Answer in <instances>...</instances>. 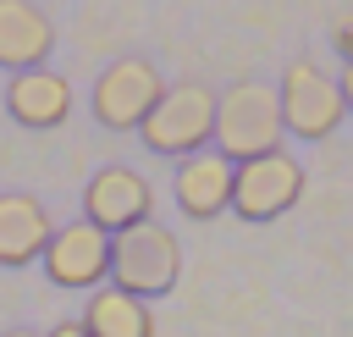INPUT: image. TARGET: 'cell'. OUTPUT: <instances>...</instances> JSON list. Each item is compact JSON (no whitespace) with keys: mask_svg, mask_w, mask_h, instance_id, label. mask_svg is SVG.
<instances>
[{"mask_svg":"<svg viewBox=\"0 0 353 337\" xmlns=\"http://www.w3.org/2000/svg\"><path fill=\"white\" fill-rule=\"evenodd\" d=\"M287 138V122H281V94L270 83H232L226 94H215V149L237 166V160H254V155H270L281 149Z\"/></svg>","mask_w":353,"mask_h":337,"instance_id":"cell-1","label":"cell"},{"mask_svg":"<svg viewBox=\"0 0 353 337\" xmlns=\"http://www.w3.org/2000/svg\"><path fill=\"white\" fill-rule=\"evenodd\" d=\"M182 276V243L171 227H160L154 215L138 227L110 232V282L138 293V298H165Z\"/></svg>","mask_w":353,"mask_h":337,"instance_id":"cell-2","label":"cell"},{"mask_svg":"<svg viewBox=\"0 0 353 337\" xmlns=\"http://www.w3.org/2000/svg\"><path fill=\"white\" fill-rule=\"evenodd\" d=\"M138 133L154 155H171V160L199 155L215 138V94L204 83H176V88L165 83V94L154 99V110L143 116Z\"/></svg>","mask_w":353,"mask_h":337,"instance_id":"cell-3","label":"cell"},{"mask_svg":"<svg viewBox=\"0 0 353 337\" xmlns=\"http://www.w3.org/2000/svg\"><path fill=\"white\" fill-rule=\"evenodd\" d=\"M160 94H165L160 66H154L149 55H121V61H110V66L94 77L88 110H94V122L110 127V133H138Z\"/></svg>","mask_w":353,"mask_h":337,"instance_id":"cell-4","label":"cell"},{"mask_svg":"<svg viewBox=\"0 0 353 337\" xmlns=\"http://www.w3.org/2000/svg\"><path fill=\"white\" fill-rule=\"evenodd\" d=\"M298 199H303V166H298L287 149L237 160V171H232V215H237V221L265 227V221L287 215Z\"/></svg>","mask_w":353,"mask_h":337,"instance_id":"cell-5","label":"cell"},{"mask_svg":"<svg viewBox=\"0 0 353 337\" xmlns=\"http://www.w3.org/2000/svg\"><path fill=\"white\" fill-rule=\"evenodd\" d=\"M276 94H281V122H287V133H292V138H309V144L331 138V133L342 127V116H347L342 88H336L314 61H292V66L281 72Z\"/></svg>","mask_w":353,"mask_h":337,"instance_id":"cell-6","label":"cell"},{"mask_svg":"<svg viewBox=\"0 0 353 337\" xmlns=\"http://www.w3.org/2000/svg\"><path fill=\"white\" fill-rule=\"evenodd\" d=\"M39 260H44V276H50L55 287H77V293H88V287H99V282L110 276V232L94 227V221L55 227Z\"/></svg>","mask_w":353,"mask_h":337,"instance_id":"cell-7","label":"cell"},{"mask_svg":"<svg viewBox=\"0 0 353 337\" xmlns=\"http://www.w3.org/2000/svg\"><path fill=\"white\" fill-rule=\"evenodd\" d=\"M149 210H154V188L132 166H99L83 188V221H94L105 232L138 227V221H149Z\"/></svg>","mask_w":353,"mask_h":337,"instance_id":"cell-8","label":"cell"},{"mask_svg":"<svg viewBox=\"0 0 353 337\" xmlns=\"http://www.w3.org/2000/svg\"><path fill=\"white\" fill-rule=\"evenodd\" d=\"M232 171H237V166H232L221 149L182 155V160H176V182H171L176 210H182L188 221H215L221 210H232Z\"/></svg>","mask_w":353,"mask_h":337,"instance_id":"cell-9","label":"cell"},{"mask_svg":"<svg viewBox=\"0 0 353 337\" xmlns=\"http://www.w3.org/2000/svg\"><path fill=\"white\" fill-rule=\"evenodd\" d=\"M6 110H11L17 127H33V133L61 127V122L72 116V83H66L61 72H50V66L11 72V83H6Z\"/></svg>","mask_w":353,"mask_h":337,"instance_id":"cell-10","label":"cell"},{"mask_svg":"<svg viewBox=\"0 0 353 337\" xmlns=\"http://www.w3.org/2000/svg\"><path fill=\"white\" fill-rule=\"evenodd\" d=\"M50 232H55V221L33 193H22V188L0 193V265L6 271L33 265L44 254V243H50Z\"/></svg>","mask_w":353,"mask_h":337,"instance_id":"cell-11","label":"cell"},{"mask_svg":"<svg viewBox=\"0 0 353 337\" xmlns=\"http://www.w3.org/2000/svg\"><path fill=\"white\" fill-rule=\"evenodd\" d=\"M50 50H55V22L33 0H0V66L28 72V66H44Z\"/></svg>","mask_w":353,"mask_h":337,"instance_id":"cell-12","label":"cell"},{"mask_svg":"<svg viewBox=\"0 0 353 337\" xmlns=\"http://www.w3.org/2000/svg\"><path fill=\"white\" fill-rule=\"evenodd\" d=\"M88 326V337H154V309L149 298L127 293V287H94L88 293V309L77 315Z\"/></svg>","mask_w":353,"mask_h":337,"instance_id":"cell-13","label":"cell"},{"mask_svg":"<svg viewBox=\"0 0 353 337\" xmlns=\"http://www.w3.org/2000/svg\"><path fill=\"white\" fill-rule=\"evenodd\" d=\"M331 44H336V55H342V61H353V17H342V22L331 28Z\"/></svg>","mask_w":353,"mask_h":337,"instance_id":"cell-14","label":"cell"},{"mask_svg":"<svg viewBox=\"0 0 353 337\" xmlns=\"http://www.w3.org/2000/svg\"><path fill=\"white\" fill-rule=\"evenodd\" d=\"M336 88H342V105H347V116H353V61L342 66V77H336Z\"/></svg>","mask_w":353,"mask_h":337,"instance_id":"cell-15","label":"cell"},{"mask_svg":"<svg viewBox=\"0 0 353 337\" xmlns=\"http://www.w3.org/2000/svg\"><path fill=\"white\" fill-rule=\"evenodd\" d=\"M44 337H88V326H83V320H61V326H50Z\"/></svg>","mask_w":353,"mask_h":337,"instance_id":"cell-16","label":"cell"},{"mask_svg":"<svg viewBox=\"0 0 353 337\" xmlns=\"http://www.w3.org/2000/svg\"><path fill=\"white\" fill-rule=\"evenodd\" d=\"M0 337H44V331H28V326H17V331H0Z\"/></svg>","mask_w":353,"mask_h":337,"instance_id":"cell-17","label":"cell"}]
</instances>
